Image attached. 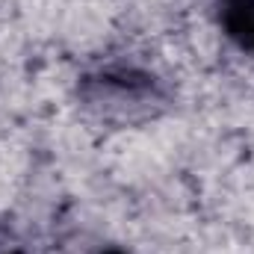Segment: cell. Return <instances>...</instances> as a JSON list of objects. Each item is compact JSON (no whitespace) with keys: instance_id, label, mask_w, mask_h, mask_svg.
<instances>
[{"instance_id":"1","label":"cell","mask_w":254,"mask_h":254,"mask_svg":"<svg viewBox=\"0 0 254 254\" xmlns=\"http://www.w3.org/2000/svg\"><path fill=\"white\" fill-rule=\"evenodd\" d=\"M86 89V98L92 104H116V107H145L148 101H160V92H157V83L154 77L142 74V71H133V68H122V71H104L98 77H86L83 83Z\"/></svg>"},{"instance_id":"2","label":"cell","mask_w":254,"mask_h":254,"mask_svg":"<svg viewBox=\"0 0 254 254\" xmlns=\"http://www.w3.org/2000/svg\"><path fill=\"white\" fill-rule=\"evenodd\" d=\"M219 30L254 60V0H213Z\"/></svg>"},{"instance_id":"3","label":"cell","mask_w":254,"mask_h":254,"mask_svg":"<svg viewBox=\"0 0 254 254\" xmlns=\"http://www.w3.org/2000/svg\"><path fill=\"white\" fill-rule=\"evenodd\" d=\"M98 254H133V252H127V249H119V246H110V249H101Z\"/></svg>"},{"instance_id":"4","label":"cell","mask_w":254,"mask_h":254,"mask_svg":"<svg viewBox=\"0 0 254 254\" xmlns=\"http://www.w3.org/2000/svg\"><path fill=\"white\" fill-rule=\"evenodd\" d=\"M6 254H27V252H21V249H12V252H6Z\"/></svg>"}]
</instances>
